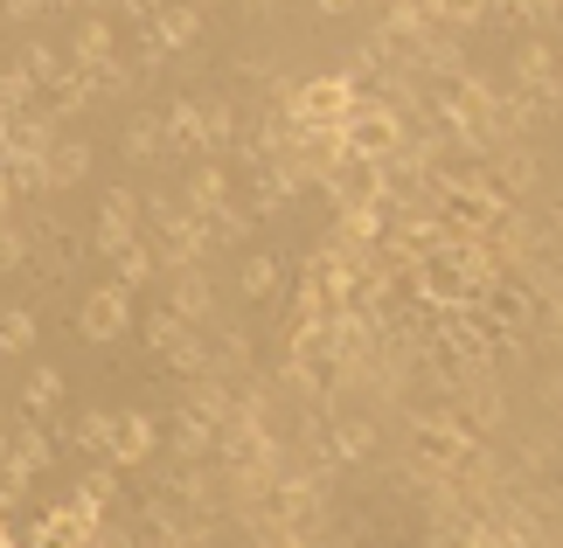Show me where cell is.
<instances>
[{
    "mask_svg": "<svg viewBox=\"0 0 563 548\" xmlns=\"http://www.w3.org/2000/svg\"><path fill=\"white\" fill-rule=\"evenodd\" d=\"M473 445H487V437H473V430L452 424V403H445V410L410 416V472H418L424 487H439V479H445L452 466H460V458H466Z\"/></svg>",
    "mask_w": 563,
    "mask_h": 548,
    "instance_id": "obj_1",
    "label": "cell"
},
{
    "mask_svg": "<svg viewBox=\"0 0 563 548\" xmlns=\"http://www.w3.org/2000/svg\"><path fill=\"white\" fill-rule=\"evenodd\" d=\"M404 139H410L404 112H389V104H376V98H355L349 119H341V153H355V160H389Z\"/></svg>",
    "mask_w": 563,
    "mask_h": 548,
    "instance_id": "obj_2",
    "label": "cell"
},
{
    "mask_svg": "<svg viewBox=\"0 0 563 548\" xmlns=\"http://www.w3.org/2000/svg\"><path fill=\"white\" fill-rule=\"evenodd\" d=\"M355 98H362V91L334 70V77H307V83H292V91H286V112H292V125H341Z\"/></svg>",
    "mask_w": 563,
    "mask_h": 548,
    "instance_id": "obj_3",
    "label": "cell"
},
{
    "mask_svg": "<svg viewBox=\"0 0 563 548\" xmlns=\"http://www.w3.org/2000/svg\"><path fill=\"white\" fill-rule=\"evenodd\" d=\"M125 326H133V292H125V284H98V292L77 305V334H84V340H98V347H104V340H119Z\"/></svg>",
    "mask_w": 563,
    "mask_h": 548,
    "instance_id": "obj_4",
    "label": "cell"
},
{
    "mask_svg": "<svg viewBox=\"0 0 563 548\" xmlns=\"http://www.w3.org/2000/svg\"><path fill=\"white\" fill-rule=\"evenodd\" d=\"M98 521H104V514L77 507V500H63V507H49V514L29 528V541H35V548H91V541H98Z\"/></svg>",
    "mask_w": 563,
    "mask_h": 548,
    "instance_id": "obj_5",
    "label": "cell"
},
{
    "mask_svg": "<svg viewBox=\"0 0 563 548\" xmlns=\"http://www.w3.org/2000/svg\"><path fill=\"white\" fill-rule=\"evenodd\" d=\"M133 236H140V194H133V188H112V194L98 202V236H91V244L112 257V250L133 244Z\"/></svg>",
    "mask_w": 563,
    "mask_h": 548,
    "instance_id": "obj_6",
    "label": "cell"
},
{
    "mask_svg": "<svg viewBox=\"0 0 563 548\" xmlns=\"http://www.w3.org/2000/svg\"><path fill=\"white\" fill-rule=\"evenodd\" d=\"M167 305H175L188 326H209V313H216L209 271H202V265H175V271H167Z\"/></svg>",
    "mask_w": 563,
    "mask_h": 548,
    "instance_id": "obj_7",
    "label": "cell"
},
{
    "mask_svg": "<svg viewBox=\"0 0 563 548\" xmlns=\"http://www.w3.org/2000/svg\"><path fill=\"white\" fill-rule=\"evenodd\" d=\"M154 445H161V424L146 410H125V416H112V466H146L154 458Z\"/></svg>",
    "mask_w": 563,
    "mask_h": 548,
    "instance_id": "obj_8",
    "label": "cell"
},
{
    "mask_svg": "<svg viewBox=\"0 0 563 548\" xmlns=\"http://www.w3.org/2000/svg\"><path fill=\"white\" fill-rule=\"evenodd\" d=\"M320 451H328V466H362V458L376 451V424L369 416H341V424H328Z\"/></svg>",
    "mask_w": 563,
    "mask_h": 548,
    "instance_id": "obj_9",
    "label": "cell"
},
{
    "mask_svg": "<svg viewBox=\"0 0 563 548\" xmlns=\"http://www.w3.org/2000/svg\"><path fill=\"white\" fill-rule=\"evenodd\" d=\"M49 146H56V119H49V112H8V146H0V153L49 160Z\"/></svg>",
    "mask_w": 563,
    "mask_h": 548,
    "instance_id": "obj_10",
    "label": "cell"
},
{
    "mask_svg": "<svg viewBox=\"0 0 563 548\" xmlns=\"http://www.w3.org/2000/svg\"><path fill=\"white\" fill-rule=\"evenodd\" d=\"M161 146L181 153V160H209V153H202V104H175V112H161Z\"/></svg>",
    "mask_w": 563,
    "mask_h": 548,
    "instance_id": "obj_11",
    "label": "cell"
},
{
    "mask_svg": "<svg viewBox=\"0 0 563 548\" xmlns=\"http://www.w3.org/2000/svg\"><path fill=\"white\" fill-rule=\"evenodd\" d=\"M49 458H56V445H49V430H42V416H29L14 437H8V466H21V472H49Z\"/></svg>",
    "mask_w": 563,
    "mask_h": 548,
    "instance_id": "obj_12",
    "label": "cell"
},
{
    "mask_svg": "<svg viewBox=\"0 0 563 548\" xmlns=\"http://www.w3.org/2000/svg\"><path fill=\"white\" fill-rule=\"evenodd\" d=\"M104 56H112V21L84 14L77 35H70V70H91V63H104Z\"/></svg>",
    "mask_w": 563,
    "mask_h": 548,
    "instance_id": "obj_13",
    "label": "cell"
},
{
    "mask_svg": "<svg viewBox=\"0 0 563 548\" xmlns=\"http://www.w3.org/2000/svg\"><path fill=\"white\" fill-rule=\"evenodd\" d=\"M230 202V174L216 167V160H202L188 174V194H181V209H195V215H209V209H223Z\"/></svg>",
    "mask_w": 563,
    "mask_h": 548,
    "instance_id": "obj_14",
    "label": "cell"
},
{
    "mask_svg": "<svg viewBox=\"0 0 563 548\" xmlns=\"http://www.w3.org/2000/svg\"><path fill=\"white\" fill-rule=\"evenodd\" d=\"M42 174H49V188H77L84 174H91V146H84V139H56L49 160H42Z\"/></svg>",
    "mask_w": 563,
    "mask_h": 548,
    "instance_id": "obj_15",
    "label": "cell"
},
{
    "mask_svg": "<svg viewBox=\"0 0 563 548\" xmlns=\"http://www.w3.org/2000/svg\"><path fill=\"white\" fill-rule=\"evenodd\" d=\"M77 507H91V514H112L119 507V466H112V458H104V466H91V472H84L77 479Z\"/></svg>",
    "mask_w": 563,
    "mask_h": 548,
    "instance_id": "obj_16",
    "label": "cell"
},
{
    "mask_svg": "<svg viewBox=\"0 0 563 548\" xmlns=\"http://www.w3.org/2000/svg\"><path fill=\"white\" fill-rule=\"evenodd\" d=\"M14 70H21V77H29L35 91H42V83H56L63 70H70V56H56L49 42H29V49H21V63H14Z\"/></svg>",
    "mask_w": 563,
    "mask_h": 548,
    "instance_id": "obj_17",
    "label": "cell"
},
{
    "mask_svg": "<svg viewBox=\"0 0 563 548\" xmlns=\"http://www.w3.org/2000/svg\"><path fill=\"white\" fill-rule=\"evenodd\" d=\"M56 403H63V376H56V368H35V376L21 382V410H29V416H49Z\"/></svg>",
    "mask_w": 563,
    "mask_h": 548,
    "instance_id": "obj_18",
    "label": "cell"
},
{
    "mask_svg": "<svg viewBox=\"0 0 563 548\" xmlns=\"http://www.w3.org/2000/svg\"><path fill=\"white\" fill-rule=\"evenodd\" d=\"M42 98H49V119L56 112H84V104H91V83H84V70H63L56 83H42Z\"/></svg>",
    "mask_w": 563,
    "mask_h": 548,
    "instance_id": "obj_19",
    "label": "cell"
},
{
    "mask_svg": "<svg viewBox=\"0 0 563 548\" xmlns=\"http://www.w3.org/2000/svg\"><path fill=\"white\" fill-rule=\"evenodd\" d=\"M223 146H236V112L230 104H202V153L216 160Z\"/></svg>",
    "mask_w": 563,
    "mask_h": 548,
    "instance_id": "obj_20",
    "label": "cell"
},
{
    "mask_svg": "<svg viewBox=\"0 0 563 548\" xmlns=\"http://www.w3.org/2000/svg\"><path fill=\"white\" fill-rule=\"evenodd\" d=\"M161 153H167V146H161V119H154V112L125 125V160H140V167H146V160H161Z\"/></svg>",
    "mask_w": 563,
    "mask_h": 548,
    "instance_id": "obj_21",
    "label": "cell"
},
{
    "mask_svg": "<svg viewBox=\"0 0 563 548\" xmlns=\"http://www.w3.org/2000/svg\"><path fill=\"white\" fill-rule=\"evenodd\" d=\"M0 174H8V188H14V194H42V188H49L42 160H29V153H0Z\"/></svg>",
    "mask_w": 563,
    "mask_h": 548,
    "instance_id": "obj_22",
    "label": "cell"
},
{
    "mask_svg": "<svg viewBox=\"0 0 563 548\" xmlns=\"http://www.w3.org/2000/svg\"><path fill=\"white\" fill-rule=\"evenodd\" d=\"M112 257H119V284H125V292H133V284H146V278L161 271V257L146 250L140 236H133V244H125V250H112Z\"/></svg>",
    "mask_w": 563,
    "mask_h": 548,
    "instance_id": "obj_23",
    "label": "cell"
},
{
    "mask_svg": "<svg viewBox=\"0 0 563 548\" xmlns=\"http://www.w3.org/2000/svg\"><path fill=\"white\" fill-rule=\"evenodd\" d=\"M29 347H35V313L8 305V313H0V355H29Z\"/></svg>",
    "mask_w": 563,
    "mask_h": 548,
    "instance_id": "obj_24",
    "label": "cell"
},
{
    "mask_svg": "<svg viewBox=\"0 0 563 548\" xmlns=\"http://www.w3.org/2000/svg\"><path fill=\"white\" fill-rule=\"evenodd\" d=\"M84 83H91V98H119V91H133V70H125L119 56H104V63L84 70Z\"/></svg>",
    "mask_w": 563,
    "mask_h": 548,
    "instance_id": "obj_25",
    "label": "cell"
},
{
    "mask_svg": "<svg viewBox=\"0 0 563 548\" xmlns=\"http://www.w3.org/2000/svg\"><path fill=\"white\" fill-rule=\"evenodd\" d=\"M431 21L439 29H473V21H487V0H424Z\"/></svg>",
    "mask_w": 563,
    "mask_h": 548,
    "instance_id": "obj_26",
    "label": "cell"
},
{
    "mask_svg": "<svg viewBox=\"0 0 563 548\" xmlns=\"http://www.w3.org/2000/svg\"><path fill=\"white\" fill-rule=\"evenodd\" d=\"M77 451H91V458H104V451H112V410H91V416H77Z\"/></svg>",
    "mask_w": 563,
    "mask_h": 548,
    "instance_id": "obj_27",
    "label": "cell"
},
{
    "mask_svg": "<svg viewBox=\"0 0 563 548\" xmlns=\"http://www.w3.org/2000/svg\"><path fill=\"white\" fill-rule=\"evenodd\" d=\"M236 284H244V299H272L278 292V257H251Z\"/></svg>",
    "mask_w": 563,
    "mask_h": 548,
    "instance_id": "obj_28",
    "label": "cell"
},
{
    "mask_svg": "<svg viewBox=\"0 0 563 548\" xmlns=\"http://www.w3.org/2000/svg\"><path fill=\"white\" fill-rule=\"evenodd\" d=\"M21 265H29V236H21L14 223H0V278L21 271Z\"/></svg>",
    "mask_w": 563,
    "mask_h": 548,
    "instance_id": "obj_29",
    "label": "cell"
},
{
    "mask_svg": "<svg viewBox=\"0 0 563 548\" xmlns=\"http://www.w3.org/2000/svg\"><path fill=\"white\" fill-rule=\"evenodd\" d=\"M0 14H8V21H35V14H49V0H0Z\"/></svg>",
    "mask_w": 563,
    "mask_h": 548,
    "instance_id": "obj_30",
    "label": "cell"
},
{
    "mask_svg": "<svg viewBox=\"0 0 563 548\" xmlns=\"http://www.w3.org/2000/svg\"><path fill=\"white\" fill-rule=\"evenodd\" d=\"M119 8H125V14H133V21H140V29H146V21H154V14L167 8V0H119Z\"/></svg>",
    "mask_w": 563,
    "mask_h": 548,
    "instance_id": "obj_31",
    "label": "cell"
},
{
    "mask_svg": "<svg viewBox=\"0 0 563 548\" xmlns=\"http://www.w3.org/2000/svg\"><path fill=\"white\" fill-rule=\"evenodd\" d=\"M8 209H14V188H8V174H0V223H8Z\"/></svg>",
    "mask_w": 563,
    "mask_h": 548,
    "instance_id": "obj_32",
    "label": "cell"
},
{
    "mask_svg": "<svg viewBox=\"0 0 563 548\" xmlns=\"http://www.w3.org/2000/svg\"><path fill=\"white\" fill-rule=\"evenodd\" d=\"M313 8H320V14H349L355 0H313Z\"/></svg>",
    "mask_w": 563,
    "mask_h": 548,
    "instance_id": "obj_33",
    "label": "cell"
},
{
    "mask_svg": "<svg viewBox=\"0 0 563 548\" xmlns=\"http://www.w3.org/2000/svg\"><path fill=\"white\" fill-rule=\"evenodd\" d=\"M14 541V528H8V514H0V548H8Z\"/></svg>",
    "mask_w": 563,
    "mask_h": 548,
    "instance_id": "obj_34",
    "label": "cell"
},
{
    "mask_svg": "<svg viewBox=\"0 0 563 548\" xmlns=\"http://www.w3.org/2000/svg\"><path fill=\"white\" fill-rule=\"evenodd\" d=\"M49 8H91V0H49Z\"/></svg>",
    "mask_w": 563,
    "mask_h": 548,
    "instance_id": "obj_35",
    "label": "cell"
},
{
    "mask_svg": "<svg viewBox=\"0 0 563 548\" xmlns=\"http://www.w3.org/2000/svg\"><path fill=\"white\" fill-rule=\"evenodd\" d=\"M0 458H8V430H0Z\"/></svg>",
    "mask_w": 563,
    "mask_h": 548,
    "instance_id": "obj_36",
    "label": "cell"
},
{
    "mask_svg": "<svg viewBox=\"0 0 563 548\" xmlns=\"http://www.w3.org/2000/svg\"><path fill=\"white\" fill-rule=\"evenodd\" d=\"M91 8H98V0H91Z\"/></svg>",
    "mask_w": 563,
    "mask_h": 548,
    "instance_id": "obj_37",
    "label": "cell"
}]
</instances>
